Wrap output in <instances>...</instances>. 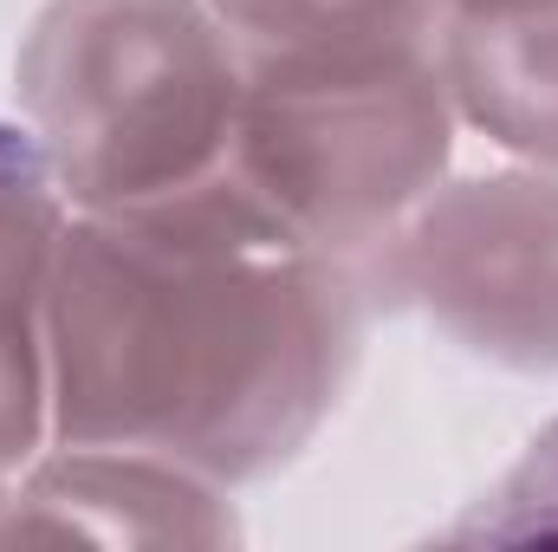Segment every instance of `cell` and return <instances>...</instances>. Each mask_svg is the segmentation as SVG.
<instances>
[{
    "mask_svg": "<svg viewBox=\"0 0 558 552\" xmlns=\"http://www.w3.org/2000/svg\"><path fill=\"white\" fill-rule=\"evenodd\" d=\"M7 501H13V475H0V540H7Z\"/></svg>",
    "mask_w": 558,
    "mask_h": 552,
    "instance_id": "cell-10",
    "label": "cell"
},
{
    "mask_svg": "<svg viewBox=\"0 0 558 552\" xmlns=\"http://www.w3.org/2000/svg\"><path fill=\"white\" fill-rule=\"evenodd\" d=\"M234 488L137 448L46 442L7 501V540H92V547H234ZM0 540V547H7Z\"/></svg>",
    "mask_w": 558,
    "mask_h": 552,
    "instance_id": "cell-5",
    "label": "cell"
},
{
    "mask_svg": "<svg viewBox=\"0 0 558 552\" xmlns=\"http://www.w3.org/2000/svg\"><path fill=\"white\" fill-rule=\"evenodd\" d=\"M454 131L441 39L241 59L228 176L286 228L357 267L448 176Z\"/></svg>",
    "mask_w": 558,
    "mask_h": 552,
    "instance_id": "cell-3",
    "label": "cell"
},
{
    "mask_svg": "<svg viewBox=\"0 0 558 552\" xmlns=\"http://www.w3.org/2000/svg\"><path fill=\"white\" fill-rule=\"evenodd\" d=\"M441 547H520L558 540V422H546L441 533Z\"/></svg>",
    "mask_w": 558,
    "mask_h": 552,
    "instance_id": "cell-9",
    "label": "cell"
},
{
    "mask_svg": "<svg viewBox=\"0 0 558 552\" xmlns=\"http://www.w3.org/2000/svg\"><path fill=\"white\" fill-rule=\"evenodd\" d=\"M357 279L371 312H416L468 358L558 377V169L441 176Z\"/></svg>",
    "mask_w": 558,
    "mask_h": 552,
    "instance_id": "cell-4",
    "label": "cell"
},
{
    "mask_svg": "<svg viewBox=\"0 0 558 552\" xmlns=\"http://www.w3.org/2000/svg\"><path fill=\"white\" fill-rule=\"evenodd\" d=\"M72 202L39 137L0 118V475L52 442V267Z\"/></svg>",
    "mask_w": 558,
    "mask_h": 552,
    "instance_id": "cell-6",
    "label": "cell"
},
{
    "mask_svg": "<svg viewBox=\"0 0 558 552\" xmlns=\"http://www.w3.org/2000/svg\"><path fill=\"white\" fill-rule=\"evenodd\" d=\"M441 79L468 131L558 169V0H448Z\"/></svg>",
    "mask_w": 558,
    "mask_h": 552,
    "instance_id": "cell-7",
    "label": "cell"
},
{
    "mask_svg": "<svg viewBox=\"0 0 558 552\" xmlns=\"http://www.w3.org/2000/svg\"><path fill=\"white\" fill-rule=\"evenodd\" d=\"M371 292L234 176L72 208L52 267V442L137 448L221 488L292 468L338 416Z\"/></svg>",
    "mask_w": 558,
    "mask_h": 552,
    "instance_id": "cell-1",
    "label": "cell"
},
{
    "mask_svg": "<svg viewBox=\"0 0 558 552\" xmlns=\"http://www.w3.org/2000/svg\"><path fill=\"white\" fill-rule=\"evenodd\" d=\"M13 111L78 215L137 208L228 176L241 52L208 0H39Z\"/></svg>",
    "mask_w": 558,
    "mask_h": 552,
    "instance_id": "cell-2",
    "label": "cell"
},
{
    "mask_svg": "<svg viewBox=\"0 0 558 552\" xmlns=\"http://www.w3.org/2000/svg\"><path fill=\"white\" fill-rule=\"evenodd\" d=\"M241 59L435 46L448 0H208Z\"/></svg>",
    "mask_w": 558,
    "mask_h": 552,
    "instance_id": "cell-8",
    "label": "cell"
}]
</instances>
